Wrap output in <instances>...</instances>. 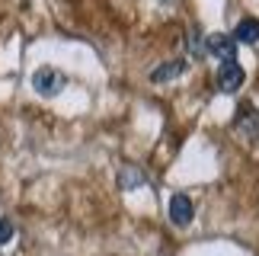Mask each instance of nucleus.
<instances>
[{
    "label": "nucleus",
    "mask_w": 259,
    "mask_h": 256,
    "mask_svg": "<svg viewBox=\"0 0 259 256\" xmlns=\"http://www.w3.org/2000/svg\"><path fill=\"white\" fill-rule=\"evenodd\" d=\"M67 87V77L58 71V67H38V71L32 74V90L38 93V96H58Z\"/></svg>",
    "instance_id": "obj_1"
},
{
    "label": "nucleus",
    "mask_w": 259,
    "mask_h": 256,
    "mask_svg": "<svg viewBox=\"0 0 259 256\" xmlns=\"http://www.w3.org/2000/svg\"><path fill=\"white\" fill-rule=\"evenodd\" d=\"M170 221L176 224V228H189L192 224V218H195V205H192V199H189L186 192H173L170 195Z\"/></svg>",
    "instance_id": "obj_2"
},
{
    "label": "nucleus",
    "mask_w": 259,
    "mask_h": 256,
    "mask_svg": "<svg viewBox=\"0 0 259 256\" xmlns=\"http://www.w3.org/2000/svg\"><path fill=\"white\" fill-rule=\"evenodd\" d=\"M205 55H214L221 61H237V42L227 32H214L205 38Z\"/></svg>",
    "instance_id": "obj_3"
},
{
    "label": "nucleus",
    "mask_w": 259,
    "mask_h": 256,
    "mask_svg": "<svg viewBox=\"0 0 259 256\" xmlns=\"http://www.w3.org/2000/svg\"><path fill=\"white\" fill-rule=\"evenodd\" d=\"M246 80V71L237 61H221V67H218V87H221L224 93H237Z\"/></svg>",
    "instance_id": "obj_4"
},
{
    "label": "nucleus",
    "mask_w": 259,
    "mask_h": 256,
    "mask_svg": "<svg viewBox=\"0 0 259 256\" xmlns=\"http://www.w3.org/2000/svg\"><path fill=\"white\" fill-rule=\"evenodd\" d=\"M237 132L246 141H259V109H243L237 115Z\"/></svg>",
    "instance_id": "obj_5"
},
{
    "label": "nucleus",
    "mask_w": 259,
    "mask_h": 256,
    "mask_svg": "<svg viewBox=\"0 0 259 256\" xmlns=\"http://www.w3.org/2000/svg\"><path fill=\"white\" fill-rule=\"evenodd\" d=\"M147 183V173L141 170V166H132V163H125L122 170H118V186H122V189H141V186Z\"/></svg>",
    "instance_id": "obj_6"
},
{
    "label": "nucleus",
    "mask_w": 259,
    "mask_h": 256,
    "mask_svg": "<svg viewBox=\"0 0 259 256\" xmlns=\"http://www.w3.org/2000/svg\"><path fill=\"white\" fill-rule=\"evenodd\" d=\"M183 71H186V61H179V58H176V61H166L160 67H154V71H151V80L154 83H166V80H176Z\"/></svg>",
    "instance_id": "obj_7"
},
{
    "label": "nucleus",
    "mask_w": 259,
    "mask_h": 256,
    "mask_svg": "<svg viewBox=\"0 0 259 256\" xmlns=\"http://www.w3.org/2000/svg\"><path fill=\"white\" fill-rule=\"evenodd\" d=\"M234 42H246V45L259 42V19H253V16L240 19V26H237V32H234Z\"/></svg>",
    "instance_id": "obj_8"
},
{
    "label": "nucleus",
    "mask_w": 259,
    "mask_h": 256,
    "mask_svg": "<svg viewBox=\"0 0 259 256\" xmlns=\"http://www.w3.org/2000/svg\"><path fill=\"white\" fill-rule=\"evenodd\" d=\"M189 52H192L195 58L205 55V38L198 35V29H189Z\"/></svg>",
    "instance_id": "obj_9"
},
{
    "label": "nucleus",
    "mask_w": 259,
    "mask_h": 256,
    "mask_svg": "<svg viewBox=\"0 0 259 256\" xmlns=\"http://www.w3.org/2000/svg\"><path fill=\"white\" fill-rule=\"evenodd\" d=\"M13 237V221H7V218H0V247Z\"/></svg>",
    "instance_id": "obj_10"
}]
</instances>
